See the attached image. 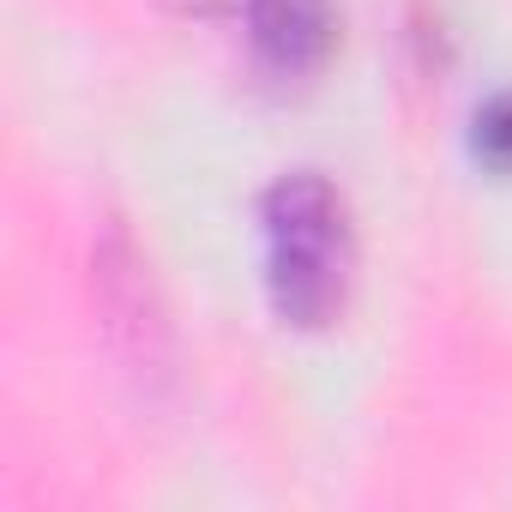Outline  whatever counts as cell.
<instances>
[{
	"label": "cell",
	"instance_id": "cell-1",
	"mask_svg": "<svg viewBox=\"0 0 512 512\" xmlns=\"http://www.w3.org/2000/svg\"><path fill=\"white\" fill-rule=\"evenodd\" d=\"M350 284L344 199L320 175H284L266 193V290L290 326H326Z\"/></svg>",
	"mask_w": 512,
	"mask_h": 512
},
{
	"label": "cell",
	"instance_id": "cell-2",
	"mask_svg": "<svg viewBox=\"0 0 512 512\" xmlns=\"http://www.w3.org/2000/svg\"><path fill=\"white\" fill-rule=\"evenodd\" d=\"M253 61L272 79H308L332 55V7L326 0H253Z\"/></svg>",
	"mask_w": 512,
	"mask_h": 512
},
{
	"label": "cell",
	"instance_id": "cell-3",
	"mask_svg": "<svg viewBox=\"0 0 512 512\" xmlns=\"http://www.w3.org/2000/svg\"><path fill=\"white\" fill-rule=\"evenodd\" d=\"M476 145H482L488 163L512 169V97H500V103L482 109V121H476Z\"/></svg>",
	"mask_w": 512,
	"mask_h": 512
},
{
	"label": "cell",
	"instance_id": "cell-4",
	"mask_svg": "<svg viewBox=\"0 0 512 512\" xmlns=\"http://www.w3.org/2000/svg\"><path fill=\"white\" fill-rule=\"evenodd\" d=\"M187 19H229V13H253V0H169Z\"/></svg>",
	"mask_w": 512,
	"mask_h": 512
}]
</instances>
